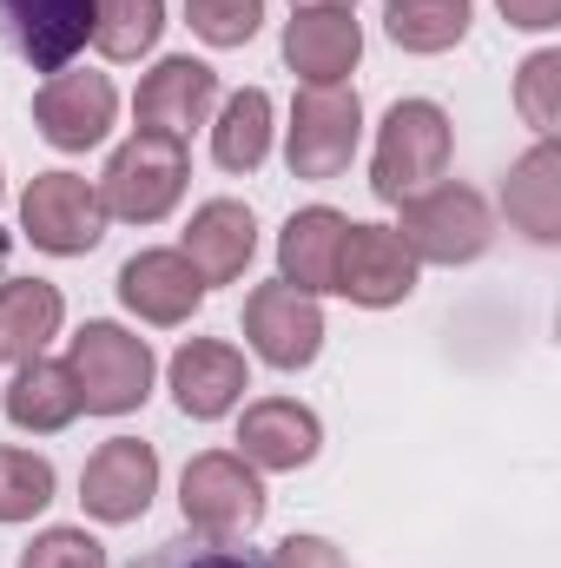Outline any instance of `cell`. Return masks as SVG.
Returning a JSON list of instances; mask_svg holds the SVG:
<instances>
[{"label":"cell","instance_id":"cell-6","mask_svg":"<svg viewBox=\"0 0 561 568\" xmlns=\"http://www.w3.org/2000/svg\"><path fill=\"white\" fill-rule=\"evenodd\" d=\"M364 140V100L357 87H304L290 100V126H284V165L290 179H344Z\"/></svg>","mask_w":561,"mask_h":568},{"label":"cell","instance_id":"cell-32","mask_svg":"<svg viewBox=\"0 0 561 568\" xmlns=\"http://www.w3.org/2000/svg\"><path fill=\"white\" fill-rule=\"evenodd\" d=\"M496 7H502V20L522 27V33H549V27H561V0H496Z\"/></svg>","mask_w":561,"mask_h":568},{"label":"cell","instance_id":"cell-1","mask_svg":"<svg viewBox=\"0 0 561 568\" xmlns=\"http://www.w3.org/2000/svg\"><path fill=\"white\" fill-rule=\"evenodd\" d=\"M390 232L410 245L417 265H449L456 272V265H476L496 245V212L476 185L436 179V185L404 199V225H390Z\"/></svg>","mask_w":561,"mask_h":568},{"label":"cell","instance_id":"cell-11","mask_svg":"<svg viewBox=\"0 0 561 568\" xmlns=\"http://www.w3.org/2000/svg\"><path fill=\"white\" fill-rule=\"evenodd\" d=\"M86 40H93V0H0V47L33 73L73 67Z\"/></svg>","mask_w":561,"mask_h":568},{"label":"cell","instance_id":"cell-2","mask_svg":"<svg viewBox=\"0 0 561 568\" xmlns=\"http://www.w3.org/2000/svg\"><path fill=\"white\" fill-rule=\"evenodd\" d=\"M67 371H73V384H80V410H93V417H126V410H140L145 397H152V377H159L152 344L133 337L126 324H106V317H93V324L73 331Z\"/></svg>","mask_w":561,"mask_h":568},{"label":"cell","instance_id":"cell-34","mask_svg":"<svg viewBox=\"0 0 561 568\" xmlns=\"http://www.w3.org/2000/svg\"><path fill=\"white\" fill-rule=\"evenodd\" d=\"M0 192H7V179H0Z\"/></svg>","mask_w":561,"mask_h":568},{"label":"cell","instance_id":"cell-24","mask_svg":"<svg viewBox=\"0 0 561 568\" xmlns=\"http://www.w3.org/2000/svg\"><path fill=\"white\" fill-rule=\"evenodd\" d=\"M265 152H272V93L265 87H245V93L225 100V113L212 126V159L225 172H258Z\"/></svg>","mask_w":561,"mask_h":568},{"label":"cell","instance_id":"cell-28","mask_svg":"<svg viewBox=\"0 0 561 568\" xmlns=\"http://www.w3.org/2000/svg\"><path fill=\"white\" fill-rule=\"evenodd\" d=\"M185 20L205 47H245L265 27V0H185Z\"/></svg>","mask_w":561,"mask_h":568},{"label":"cell","instance_id":"cell-16","mask_svg":"<svg viewBox=\"0 0 561 568\" xmlns=\"http://www.w3.org/2000/svg\"><path fill=\"white\" fill-rule=\"evenodd\" d=\"M218 106V73L192 53H172L159 60L133 93V120L140 133H165V140H185L192 126H205V113Z\"/></svg>","mask_w":561,"mask_h":568},{"label":"cell","instance_id":"cell-19","mask_svg":"<svg viewBox=\"0 0 561 568\" xmlns=\"http://www.w3.org/2000/svg\"><path fill=\"white\" fill-rule=\"evenodd\" d=\"M344 232H350V219L330 212V205H304V212H290L284 232H278V278L297 284L304 297L337 291V252H344Z\"/></svg>","mask_w":561,"mask_h":568},{"label":"cell","instance_id":"cell-17","mask_svg":"<svg viewBox=\"0 0 561 568\" xmlns=\"http://www.w3.org/2000/svg\"><path fill=\"white\" fill-rule=\"evenodd\" d=\"M120 304H126L140 324H185V317L205 304V278L192 272L185 252L152 245V252H133V258L120 265Z\"/></svg>","mask_w":561,"mask_h":568},{"label":"cell","instance_id":"cell-26","mask_svg":"<svg viewBox=\"0 0 561 568\" xmlns=\"http://www.w3.org/2000/svg\"><path fill=\"white\" fill-rule=\"evenodd\" d=\"M53 463L40 449H13L0 443V523H33L53 503Z\"/></svg>","mask_w":561,"mask_h":568},{"label":"cell","instance_id":"cell-21","mask_svg":"<svg viewBox=\"0 0 561 568\" xmlns=\"http://www.w3.org/2000/svg\"><path fill=\"white\" fill-rule=\"evenodd\" d=\"M502 212L536 245H555L561 239V152H555V140H536L516 159L509 192H502Z\"/></svg>","mask_w":561,"mask_h":568},{"label":"cell","instance_id":"cell-27","mask_svg":"<svg viewBox=\"0 0 561 568\" xmlns=\"http://www.w3.org/2000/svg\"><path fill=\"white\" fill-rule=\"evenodd\" d=\"M516 113L536 126V140H555V126H561V53L555 47H542V53L522 60V73H516Z\"/></svg>","mask_w":561,"mask_h":568},{"label":"cell","instance_id":"cell-12","mask_svg":"<svg viewBox=\"0 0 561 568\" xmlns=\"http://www.w3.org/2000/svg\"><path fill=\"white\" fill-rule=\"evenodd\" d=\"M364 60V27L350 7H290L284 20V67L304 87H344Z\"/></svg>","mask_w":561,"mask_h":568},{"label":"cell","instance_id":"cell-15","mask_svg":"<svg viewBox=\"0 0 561 568\" xmlns=\"http://www.w3.org/2000/svg\"><path fill=\"white\" fill-rule=\"evenodd\" d=\"M317 449H324V424H317L310 404H297V397H258V404H245V417H238V456L258 476H290V469L317 463Z\"/></svg>","mask_w":561,"mask_h":568},{"label":"cell","instance_id":"cell-4","mask_svg":"<svg viewBox=\"0 0 561 568\" xmlns=\"http://www.w3.org/2000/svg\"><path fill=\"white\" fill-rule=\"evenodd\" d=\"M449 152H456V133H449V113L436 100H397L377 126V159H370V192L384 205H404L410 192L436 185L449 172Z\"/></svg>","mask_w":561,"mask_h":568},{"label":"cell","instance_id":"cell-10","mask_svg":"<svg viewBox=\"0 0 561 568\" xmlns=\"http://www.w3.org/2000/svg\"><path fill=\"white\" fill-rule=\"evenodd\" d=\"M245 344L272 364V371H304V364H317V351H324V311H317V297H304L297 284H258L252 297H245Z\"/></svg>","mask_w":561,"mask_h":568},{"label":"cell","instance_id":"cell-8","mask_svg":"<svg viewBox=\"0 0 561 568\" xmlns=\"http://www.w3.org/2000/svg\"><path fill=\"white\" fill-rule=\"evenodd\" d=\"M113 120H120V93L93 67H60L33 93V126H40V140L53 152H93L113 133Z\"/></svg>","mask_w":561,"mask_h":568},{"label":"cell","instance_id":"cell-20","mask_svg":"<svg viewBox=\"0 0 561 568\" xmlns=\"http://www.w3.org/2000/svg\"><path fill=\"white\" fill-rule=\"evenodd\" d=\"M7 424L27 429V436H60V429L80 417V384H73V371L67 364H53V357H27V364H13V384H7Z\"/></svg>","mask_w":561,"mask_h":568},{"label":"cell","instance_id":"cell-18","mask_svg":"<svg viewBox=\"0 0 561 568\" xmlns=\"http://www.w3.org/2000/svg\"><path fill=\"white\" fill-rule=\"evenodd\" d=\"M178 252L192 258V272L205 278V291H212V284H238L245 265L258 258V219H252V205H238V199H205V205L192 212Z\"/></svg>","mask_w":561,"mask_h":568},{"label":"cell","instance_id":"cell-7","mask_svg":"<svg viewBox=\"0 0 561 568\" xmlns=\"http://www.w3.org/2000/svg\"><path fill=\"white\" fill-rule=\"evenodd\" d=\"M106 225L113 219L100 205V185L80 172H33L20 192V232L47 258H86L106 239Z\"/></svg>","mask_w":561,"mask_h":568},{"label":"cell","instance_id":"cell-33","mask_svg":"<svg viewBox=\"0 0 561 568\" xmlns=\"http://www.w3.org/2000/svg\"><path fill=\"white\" fill-rule=\"evenodd\" d=\"M290 7H357V0H290Z\"/></svg>","mask_w":561,"mask_h":568},{"label":"cell","instance_id":"cell-13","mask_svg":"<svg viewBox=\"0 0 561 568\" xmlns=\"http://www.w3.org/2000/svg\"><path fill=\"white\" fill-rule=\"evenodd\" d=\"M252 390V371H245V351L225 344V337H185L178 357H172V397L192 424H218L245 404Z\"/></svg>","mask_w":561,"mask_h":568},{"label":"cell","instance_id":"cell-5","mask_svg":"<svg viewBox=\"0 0 561 568\" xmlns=\"http://www.w3.org/2000/svg\"><path fill=\"white\" fill-rule=\"evenodd\" d=\"M185 179H192L185 140H165V133H133V140L106 159V172H100L93 185H100L106 219H126V225H159V219L185 199Z\"/></svg>","mask_w":561,"mask_h":568},{"label":"cell","instance_id":"cell-25","mask_svg":"<svg viewBox=\"0 0 561 568\" xmlns=\"http://www.w3.org/2000/svg\"><path fill=\"white\" fill-rule=\"evenodd\" d=\"M159 27H165V0H93V47L106 60L152 53Z\"/></svg>","mask_w":561,"mask_h":568},{"label":"cell","instance_id":"cell-9","mask_svg":"<svg viewBox=\"0 0 561 568\" xmlns=\"http://www.w3.org/2000/svg\"><path fill=\"white\" fill-rule=\"evenodd\" d=\"M159 496V449L140 436H106L80 469V503L93 523H140Z\"/></svg>","mask_w":561,"mask_h":568},{"label":"cell","instance_id":"cell-22","mask_svg":"<svg viewBox=\"0 0 561 568\" xmlns=\"http://www.w3.org/2000/svg\"><path fill=\"white\" fill-rule=\"evenodd\" d=\"M67 297L47 278H7L0 284V364H27L60 337Z\"/></svg>","mask_w":561,"mask_h":568},{"label":"cell","instance_id":"cell-30","mask_svg":"<svg viewBox=\"0 0 561 568\" xmlns=\"http://www.w3.org/2000/svg\"><path fill=\"white\" fill-rule=\"evenodd\" d=\"M133 568H265L252 549L238 542H198V536H178V542H159L152 556H140Z\"/></svg>","mask_w":561,"mask_h":568},{"label":"cell","instance_id":"cell-31","mask_svg":"<svg viewBox=\"0 0 561 568\" xmlns=\"http://www.w3.org/2000/svg\"><path fill=\"white\" fill-rule=\"evenodd\" d=\"M265 568H350V556L330 536H284Z\"/></svg>","mask_w":561,"mask_h":568},{"label":"cell","instance_id":"cell-29","mask_svg":"<svg viewBox=\"0 0 561 568\" xmlns=\"http://www.w3.org/2000/svg\"><path fill=\"white\" fill-rule=\"evenodd\" d=\"M20 568H106V549L86 529H40L20 549Z\"/></svg>","mask_w":561,"mask_h":568},{"label":"cell","instance_id":"cell-14","mask_svg":"<svg viewBox=\"0 0 561 568\" xmlns=\"http://www.w3.org/2000/svg\"><path fill=\"white\" fill-rule=\"evenodd\" d=\"M337 291L364 311H390L417 291V258L390 225H350L337 252Z\"/></svg>","mask_w":561,"mask_h":568},{"label":"cell","instance_id":"cell-23","mask_svg":"<svg viewBox=\"0 0 561 568\" xmlns=\"http://www.w3.org/2000/svg\"><path fill=\"white\" fill-rule=\"evenodd\" d=\"M476 0H384V33L404 53H449L469 40Z\"/></svg>","mask_w":561,"mask_h":568},{"label":"cell","instance_id":"cell-3","mask_svg":"<svg viewBox=\"0 0 561 568\" xmlns=\"http://www.w3.org/2000/svg\"><path fill=\"white\" fill-rule=\"evenodd\" d=\"M178 509L198 542H245L265 523V476L238 449H205L178 476Z\"/></svg>","mask_w":561,"mask_h":568}]
</instances>
